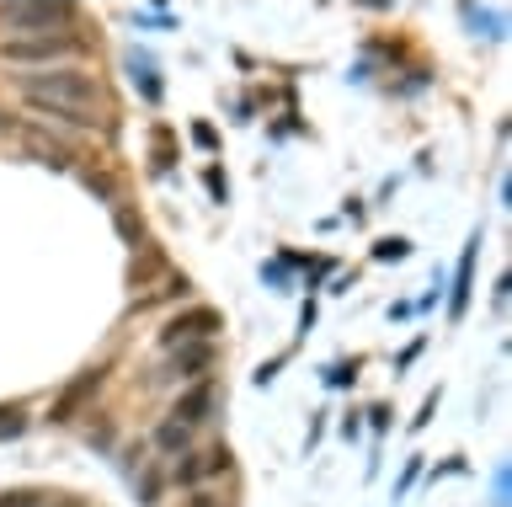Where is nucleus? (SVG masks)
<instances>
[{"instance_id":"1","label":"nucleus","mask_w":512,"mask_h":507,"mask_svg":"<svg viewBox=\"0 0 512 507\" xmlns=\"http://www.w3.org/2000/svg\"><path fill=\"white\" fill-rule=\"evenodd\" d=\"M22 97L48 118H64V123H96L102 113V91H96L91 75L80 70H48V75H22Z\"/></svg>"},{"instance_id":"2","label":"nucleus","mask_w":512,"mask_h":507,"mask_svg":"<svg viewBox=\"0 0 512 507\" xmlns=\"http://www.w3.org/2000/svg\"><path fill=\"white\" fill-rule=\"evenodd\" d=\"M0 22L6 27H48V33H54V27H64V22H75V6L70 0H6V6H0Z\"/></svg>"},{"instance_id":"3","label":"nucleus","mask_w":512,"mask_h":507,"mask_svg":"<svg viewBox=\"0 0 512 507\" xmlns=\"http://www.w3.org/2000/svg\"><path fill=\"white\" fill-rule=\"evenodd\" d=\"M75 49H80V38H70V33H38V38H6L0 43V59H11V65H43V59H64Z\"/></svg>"},{"instance_id":"4","label":"nucleus","mask_w":512,"mask_h":507,"mask_svg":"<svg viewBox=\"0 0 512 507\" xmlns=\"http://www.w3.org/2000/svg\"><path fill=\"white\" fill-rule=\"evenodd\" d=\"M208 331H219V315H214V310H187V315H176V321H166L160 342H166V347H182V342L208 337Z\"/></svg>"},{"instance_id":"5","label":"nucleus","mask_w":512,"mask_h":507,"mask_svg":"<svg viewBox=\"0 0 512 507\" xmlns=\"http://www.w3.org/2000/svg\"><path fill=\"white\" fill-rule=\"evenodd\" d=\"M96 385H102V369H91V374H80V379H75V385H70V390H64V395H59V401H54V422H70V417H75V406H80V401H86V395H91Z\"/></svg>"},{"instance_id":"6","label":"nucleus","mask_w":512,"mask_h":507,"mask_svg":"<svg viewBox=\"0 0 512 507\" xmlns=\"http://www.w3.org/2000/svg\"><path fill=\"white\" fill-rule=\"evenodd\" d=\"M208 406H214V390H208V385H198V390H187L182 401H176V417H171V422L192 427V422H203V417H208Z\"/></svg>"},{"instance_id":"7","label":"nucleus","mask_w":512,"mask_h":507,"mask_svg":"<svg viewBox=\"0 0 512 507\" xmlns=\"http://www.w3.org/2000/svg\"><path fill=\"white\" fill-rule=\"evenodd\" d=\"M475 246H480V235H475L470 246H464V257H459V289H454V305H448L454 315H464V305H470V273H475Z\"/></svg>"},{"instance_id":"8","label":"nucleus","mask_w":512,"mask_h":507,"mask_svg":"<svg viewBox=\"0 0 512 507\" xmlns=\"http://www.w3.org/2000/svg\"><path fill=\"white\" fill-rule=\"evenodd\" d=\"M208 363H214V347H208V342H192V347H182V353H176L171 369H176V374H198V369H208Z\"/></svg>"},{"instance_id":"9","label":"nucleus","mask_w":512,"mask_h":507,"mask_svg":"<svg viewBox=\"0 0 512 507\" xmlns=\"http://www.w3.org/2000/svg\"><path fill=\"white\" fill-rule=\"evenodd\" d=\"M155 438H160V449H182V443H187V427H182V422H166Z\"/></svg>"},{"instance_id":"10","label":"nucleus","mask_w":512,"mask_h":507,"mask_svg":"<svg viewBox=\"0 0 512 507\" xmlns=\"http://www.w3.org/2000/svg\"><path fill=\"white\" fill-rule=\"evenodd\" d=\"M0 507H43L38 491H0Z\"/></svg>"},{"instance_id":"11","label":"nucleus","mask_w":512,"mask_h":507,"mask_svg":"<svg viewBox=\"0 0 512 507\" xmlns=\"http://www.w3.org/2000/svg\"><path fill=\"white\" fill-rule=\"evenodd\" d=\"M374 257H379V262H400V257H406V241H400V235H395V241H379Z\"/></svg>"},{"instance_id":"12","label":"nucleus","mask_w":512,"mask_h":507,"mask_svg":"<svg viewBox=\"0 0 512 507\" xmlns=\"http://www.w3.org/2000/svg\"><path fill=\"white\" fill-rule=\"evenodd\" d=\"M22 433V417H16V411H0V438H16Z\"/></svg>"}]
</instances>
